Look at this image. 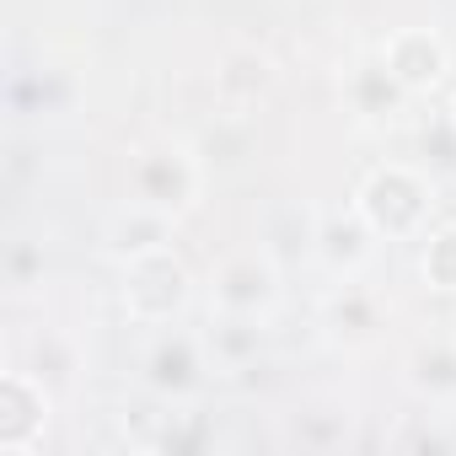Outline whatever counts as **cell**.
<instances>
[{
    "label": "cell",
    "instance_id": "cell-1",
    "mask_svg": "<svg viewBox=\"0 0 456 456\" xmlns=\"http://www.w3.org/2000/svg\"><path fill=\"white\" fill-rule=\"evenodd\" d=\"M354 209L370 220V232L387 242H408L429 220V183L413 167H376L354 199Z\"/></svg>",
    "mask_w": 456,
    "mask_h": 456
},
{
    "label": "cell",
    "instance_id": "cell-4",
    "mask_svg": "<svg viewBox=\"0 0 456 456\" xmlns=\"http://www.w3.org/2000/svg\"><path fill=\"white\" fill-rule=\"evenodd\" d=\"M129 188H134V204L145 209H161V215H183L199 193V167L188 151H145L129 172Z\"/></svg>",
    "mask_w": 456,
    "mask_h": 456
},
{
    "label": "cell",
    "instance_id": "cell-9",
    "mask_svg": "<svg viewBox=\"0 0 456 456\" xmlns=\"http://www.w3.org/2000/svg\"><path fill=\"white\" fill-rule=\"evenodd\" d=\"M322 328H328V338L333 344H370L376 338V328H381V301L365 290V285H338L328 301H322Z\"/></svg>",
    "mask_w": 456,
    "mask_h": 456
},
{
    "label": "cell",
    "instance_id": "cell-11",
    "mask_svg": "<svg viewBox=\"0 0 456 456\" xmlns=\"http://www.w3.org/2000/svg\"><path fill=\"white\" fill-rule=\"evenodd\" d=\"M344 97H349V108H354L365 124H376V118H392V108H397L408 92L397 86V76L387 70V60H370V65H354V70H349Z\"/></svg>",
    "mask_w": 456,
    "mask_h": 456
},
{
    "label": "cell",
    "instance_id": "cell-12",
    "mask_svg": "<svg viewBox=\"0 0 456 456\" xmlns=\"http://www.w3.org/2000/svg\"><path fill=\"white\" fill-rule=\"evenodd\" d=\"M408 376H413V387L429 392V397H456V344H445V338L419 344Z\"/></svg>",
    "mask_w": 456,
    "mask_h": 456
},
{
    "label": "cell",
    "instance_id": "cell-7",
    "mask_svg": "<svg viewBox=\"0 0 456 456\" xmlns=\"http://www.w3.org/2000/svg\"><path fill=\"white\" fill-rule=\"evenodd\" d=\"M370 242H376V232H370V220L360 209H333V215L317 220V248L312 253L328 264V274L354 280L365 269V258H370Z\"/></svg>",
    "mask_w": 456,
    "mask_h": 456
},
{
    "label": "cell",
    "instance_id": "cell-14",
    "mask_svg": "<svg viewBox=\"0 0 456 456\" xmlns=\"http://www.w3.org/2000/svg\"><path fill=\"white\" fill-rule=\"evenodd\" d=\"M215 81H220V92L232 97V102H253V97L269 86V60H264V54H253V49H237L232 60L220 65V76H215Z\"/></svg>",
    "mask_w": 456,
    "mask_h": 456
},
{
    "label": "cell",
    "instance_id": "cell-8",
    "mask_svg": "<svg viewBox=\"0 0 456 456\" xmlns=\"http://www.w3.org/2000/svg\"><path fill=\"white\" fill-rule=\"evenodd\" d=\"M199 376H204V344H199V338L167 333V338L151 344V354H145V381H151V392H161V397H188V392L199 387Z\"/></svg>",
    "mask_w": 456,
    "mask_h": 456
},
{
    "label": "cell",
    "instance_id": "cell-5",
    "mask_svg": "<svg viewBox=\"0 0 456 456\" xmlns=\"http://www.w3.org/2000/svg\"><path fill=\"white\" fill-rule=\"evenodd\" d=\"M49 424V392L33 370H12L0 381V451L6 456H22L33 451V440L44 435Z\"/></svg>",
    "mask_w": 456,
    "mask_h": 456
},
{
    "label": "cell",
    "instance_id": "cell-3",
    "mask_svg": "<svg viewBox=\"0 0 456 456\" xmlns=\"http://www.w3.org/2000/svg\"><path fill=\"white\" fill-rule=\"evenodd\" d=\"M215 312H232V317H269L274 301H280V269L269 253H237V258H225L215 269Z\"/></svg>",
    "mask_w": 456,
    "mask_h": 456
},
{
    "label": "cell",
    "instance_id": "cell-6",
    "mask_svg": "<svg viewBox=\"0 0 456 456\" xmlns=\"http://www.w3.org/2000/svg\"><path fill=\"white\" fill-rule=\"evenodd\" d=\"M381 60H387V70L397 76V86H403L408 97L440 86V76H445V44H440L429 28H403V33H392L387 49H381Z\"/></svg>",
    "mask_w": 456,
    "mask_h": 456
},
{
    "label": "cell",
    "instance_id": "cell-10",
    "mask_svg": "<svg viewBox=\"0 0 456 456\" xmlns=\"http://www.w3.org/2000/svg\"><path fill=\"white\" fill-rule=\"evenodd\" d=\"M167 242H172V215L145 209V204H134V199H129L124 215L108 220V253H113L118 264L145 258V253H156V248H167Z\"/></svg>",
    "mask_w": 456,
    "mask_h": 456
},
{
    "label": "cell",
    "instance_id": "cell-13",
    "mask_svg": "<svg viewBox=\"0 0 456 456\" xmlns=\"http://www.w3.org/2000/svg\"><path fill=\"white\" fill-rule=\"evenodd\" d=\"M225 365H248L253 354H258V344H264V328H258V317H232V312H220V328H209V338H204Z\"/></svg>",
    "mask_w": 456,
    "mask_h": 456
},
{
    "label": "cell",
    "instance_id": "cell-2",
    "mask_svg": "<svg viewBox=\"0 0 456 456\" xmlns=\"http://www.w3.org/2000/svg\"><path fill=\"white\" fill-rule=\"evenodd\" d=\"M193 296V280L183 269V258H172V248H156L145 258H129L124 264V312L145 328L156 322H172Z\"/></svg>",
    "mask_w": 456,
    "mask_h": 456
},
{
    "label": "cell",
    "instance_id": "cell-15",
    "mask_svg": "<svg viewBox=\"0 0 456 456\" xmlns=\"http://www.w3.org/2000/svg\"><path fill=\"white\" fill-rule=\"evenodd\" d=\"M424 280L435 290H456V225H440L424 242Z\"/></svg>",
    "mask_w": 456,
    "mask_h": 456
}]
</instances>
